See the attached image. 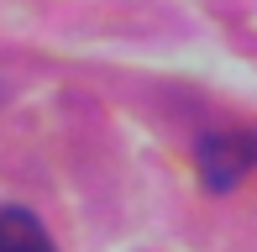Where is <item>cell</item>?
Wrapping results in <instances>:
<instances>
[{"label": "cell", "instance_id": "6da1fadb", "mask_svg": "<svg viewBox=\"0 0 257 252\" xmlns=\"http://www.w3.org/2000/svg\"><path fill=\"white\" fill-rule=\"evenodd\" d=\"M194 168L210 194H231L257 168V132H210L194 147Z\"/></svg>", "mask_w": 257, "mask_h": 252}, {"label": "cell", "instance_id": "7a4b0ae2", "mask_svg": "<svg viewBox=\"0 0 257 252\" xmlns=\"http://www.w3.org/2000/svg\"><path fill=\"white\" fill-rule=\"evenodd\" d=\"M0 252H53V236L32 210L6 205L0 210Z\"/></svg>", "mask_w": 257, "mask_h": 252}]
</instances>
